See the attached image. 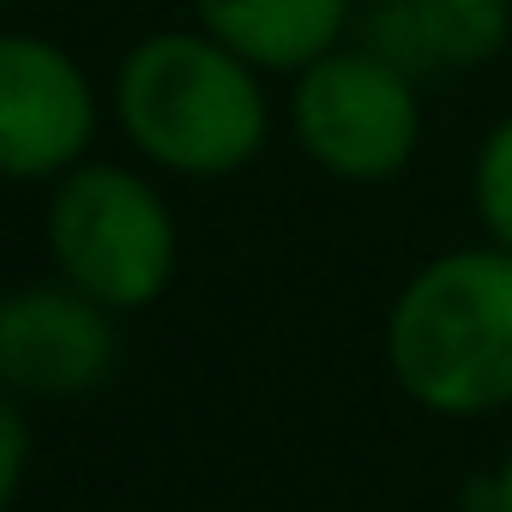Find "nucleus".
Segmentation results:
<instances>
[{"label": "nucleus", "mask_w": 512, "mask_h": 512, "mask_svg": "<svg viewBox=\"0 0 512 512\" xmlns=\"http://www.w3.org/2000/svg\"><path fill=\"white\" fill-rule=\"evenodd\" d=\"M109 115L139 163L181 181L241 175L272 145L266 73L199 25L145 31L109 79Z\"/></svg>", "instance_id": "f257e3e1"}, {"label": "nucleus", "mask_w": 512, "mask_h": 512, "mask_svg": "<svg viewBox=\"0 0 512 512\" xmlns=\"http://www.w3.org/2000/svg\"><path fill=\"white\" fill-rule=\"evenodd\" d=\"M386 374L440 422L512 410V253L464 241L422 260L386 308Z\"/></svg>", "instance_id": "f03ea898"}, {"label": "nucleus", "mask_w": 512, "mask_h": 512, "mask_svg": "<svg viewBox=\"0 0 512 512\" xmlns=\"http://www.w3.org/2000/svg\"><path fill=\"white\" fill-rule=\"evenodd\" d=\"M43 241L61 284L91 296L109 314H145L169 296L181 272V223L169 193L133 169L85 157L49 181Z\"/></svg>", "instance_id": "7ed1b4c3"}, {"label": "nucleus", "mask_w": 512, "mask_h": 512, "mask_svg": "<svg viewBox=\"0 0 512 512\" xmlns=\"http://www.w3.org/2000/svg\"><path fill=\"white\" fill-rule=\"evenodd\" d=\"M290 139L320 175L386 187L422 151V85L368 43H338L290 79Z\"/></svg>", "instance_id": "20e7f679"}, {"label": "nucleus", "mask_w": 512, "mask_h": 512, "mask_svg": "<svg viewBox=\"0 0 512 512\" xmlns=\"http://www.w3.org/2000/svg\"><path fill=\"white\" fill-rule=\"evenodd\" d=\"M103 127V91L43 31H0V181H61Z\"/></svg>", "instance_id": "39448f33"}, {"label": "nucleus", "mask_w": 512, "mask_h": 512, "mask_svg": "<svg viewBox=\"0 0 512 512\" xmlns=\"http://www.w3.org/2000/svg\"><path fill=\"white\" fill-rule=\"evenodd\" d=\"M121 314L97 308L61 278L0 296V386L19 404H79L121 368Z\"/></svg>", "instance_id": "423d86ee"}, {"label": "nucleus", "mask_w": 512, "mask_h": 512, "mask_svg": "<svg viewBox=\"0 0 512 512\" xmlns=\"http://www.w3.org/2000/svg\"><path fill=\"white\" fill-rule=\"evenodd\" d=\"M356 43L422 79H452L512 49V0H368Z\"/></svg>", "instance_id": "0eeeda50"}, {"label": "nucleus", "mask_w": 512, "mask_h": 512, "mask_svg": "<svg viewBox=\"0 0 512 512\" xmlns=\"http://www.w3.org/2000/svg\"><path fill=\"white\" fill-rule=\"evenodd\" d=\"M193 25L235 49L266 79H296L338 43H350L356 0H187Z\"/></svg>", "instance_id": "6e6552de"}, {"label": "nucleus", "mask_w": 512, "mask_h": 512, "mask_svg": "<svg viewBox=\"0 0 512 512\" xmlns=\"http://www.w3.org/2000/svg\"><path fill=\"white\" fill-rule=\"evenodd\" d=\"M470 211L482 241L512 253V115H500L470 151Z\"/></svg>", "instance_id": "1a4fd4ad"}, {"label": "nucleus", "mask_w": 512, "mask_h": 512, "mask_svg": "<svg viewBox=\"0 0 512 512\" xmlns=\"http://www.w3.org/2000/svg\"><path fill=\"white\" fill-rule=\"evenodd\" d=\"M31 404H19L0 386V512H13L31 482Z\"/></svg>", "instance_id": "9d476101"}, {"label": "nucleus", "mask_w": 512, "mask_h": 512, "mask_svg": "<svg viewBox=\"0 0 512 512\" xmlns=\"http://www.w3.org/2000/svg\"><path fill=\"white\" fill-rule=\"evenodd\" d=\"M494 512H512V446L494 464Z\"/></svg>", "instance_id": "9b49d317"}, {"label": "nucleus", "mask_w": 512, "mask_h": 512, "mask_svg": "<svg viewBox=\"0 0 512 512\" xmlns=\"http://www.w3.org/2000/svg\"><path fill=\"white\" fill-rule=\"evenodd\" d=\"M0 7H7V0H0Z\"/></svg>", "instance_id": "f8f14e48"}]
</instances>
